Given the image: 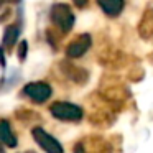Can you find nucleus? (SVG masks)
<instances>
[{
    "label": "nucleus",
    "instance_id": "obj_1",
    "mask_svg": "<svg viewBox=\"0 0 153 153\" xmlns=\"http://www.w3.org/2000/svg\"><path fill=\"white\" fill-rule=\"evenodd\" d=\"M50 112L53 114L54 119L66 120V122H76V120H81L84 115L82 109L71 102H54L50 107Z\"/></svg>",
    "mask_w": 153,
    "mask_h": 153
},
{
    "label": "nucleus",
    "instance_id": "obj_2",
    "mask_svg": "<svg viewBox=\"0 0 153 153\" xmlns=\"http://www.w3.org/2000/svg\"><path fill=\"white\" fill-rule=\"evenodd\" d=\"M51 20L54 22L56 27H59L64 33L71 31V28L74 27V15L69 5L66 4H56L51 8Z\"/></svg>",
    "mask_w": 153,
    "mask_h": 153
},
{
    "label": "nucleus",
    "instance_id": "obj_3",
    "mask_svg": "<svg viewBox=\"0 0 153 153\" xmlns=\"http://www.w3.org/2000/svg\"><path fill=\"white\" fill-rule=\"evenodd\" d=\"M33 138L36 140V143L46 153H63V146H61V143L58 142L53 135H50L45 128H41V127L33 128Z\"/></svg>",
    "mask_w": 153,
    "mask_h": 153
},
{
    "label": "nucleus",
    "instance_id": "obj_4",
    "mask_svg": "<svg viewBox=\"0 0 153 153\" xmlns=\"http://www.w3.org/2000/svg\"><path fill=\"white\" fill-rule=\"evenodd\" d=\"M23 92H25V96L30 97L33 102L41 104V102L50 99L53 91H51L50 84H46V82H30V84L25 86Z\"/></svg>",
    "mask_w": 153,
    "mask_h": 153
},
{
    "label": "nucleus",
    "instance_id": "obj_5",
    "mask_svg": "<svg viewBox=\"0 0 153 153\" xmlns=\"http://www.w3.org/2000/svg\"><path fill=\"white\" fill-rule=\"evenodd\" d=\"M89 48H91V36L89 35H81L76 41L69 43V46L66 50V54L69 58H81Z\"/></svg>",
    "mask_w": 153,
    "mask_h": 153
},
{
    "label": "nucleus",
    "instance_id": "obj_6",
    "mask_svg": "<svg viewBox=\"0 0 153 153\" xmlns=\"http://www.w3.org/2000/svg\"><path fill=\"white\" fill-rule=\"evenodd\" d=\"M97 4L109 17H117L123 10V0H97Z\"/></svg>",
    "mask_w": 153,
    "mask_h": 153
},
{
    "label": "nucleus",
    "instance_id": "obj_7",
    "mask_svg": "<svg viewBox=\"0 0 153 153\" xmlns=\"http://www.w3.org/2000/svg\"><path fill=\"white\" fill-rule=\"evenodd\" d=\"M0 143H5V145L10 146V148L17 146V138H15V135L12 133L10 127H8V122H5V120L0 122Z\"/></svg>",
    "mask_w": 153,
    "mask_h": 153
},
{
    "label": "nucleus",
    "instance_id": "obj_8",
    "mask_svg": "<svg viewBox=\"0 0 153 153\" xmlns=\"http://www.w3.org/2000/svg\"><path fill=\"white\" fill-rule=\"evenodd\" d=\"M18 33H20V30L15 25H10V27L5 28V31H4V45L5 46H8V48L13 46L18 40Z\"/></svg>",
    "mask_w": 153,
    "mask_h": 153
},
{
    "label": "nucleus",
    "instance_id": "obj_9",
    "mask_svg": "<svg viewBox=\"0 0 153 153\" xmlns=\"http://www.w3.org/2000/svg\"><path fill=\"white\" fill-rule=\"evenodd\" d=\"M27 46H28L27 41H22V43H20V59H25V54H27Z\"/></svg>",
    "mask_w": 153,
    "mask_h": 153
},
{
    "label": "nucleus",
    "instance_id": "obj_10",
    "mask_svg": "<svg viewBox=\"0 0 153 153\" xmlns=\"http://www.w3.org/2000/svg\"><path fill=\"white\" fill-rule=\"evenodd\" d=\"M0 66H5V56H4V48H0Z\"/></svg>",
    "mask_w": 153,
    "mask_h": 153
},
{
    "label": "nucleus",
    "instance_id": "obj_11",
    "mask_svg": "<svg viewBox=\"0 0 153 153\" xmlns=\"http://www.w3.org/2000/svg\"><path fill=\"white\" fill-rule=\"evenodd\" d=\"M74 4H76L77 7H84V5L87 4V0H74Z\"/></svg>",
    "mask_w": 153,
    "mask_h": 153
},
{
    "label": "nucleus",
    "instance_id": "obj_12",
    "mask_svg": "<svg viewBox=\"0 0 153 153\" xmlns=\"http://www.w3.org/2000/svg\"><path fill=\"white\" fill-rule=\"evenodd\" d=\"M0 153H5V152H4V148H2V145H0Z\"/></svg>",
    "mask_w": 153,
    "mask_h": 153
}]
</instances>
